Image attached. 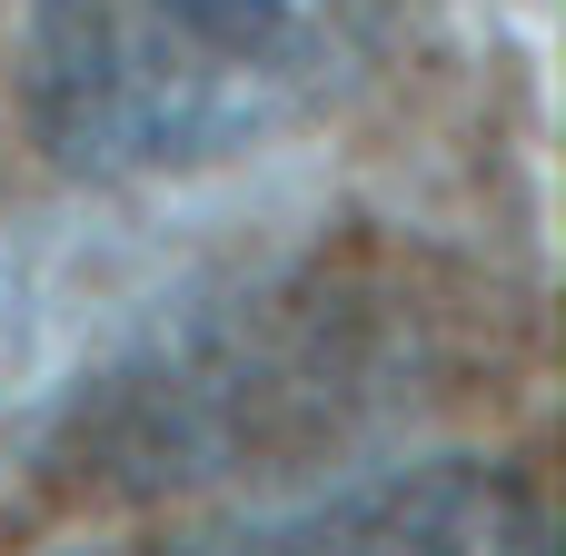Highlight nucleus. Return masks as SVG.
Returning <instances> with one entry per match:
<instances>
[{
  "label": "nucleus",
  "mask_w": 566,
  "mask_h": 556,
  "mask_svg": "<svg viewBox=\"0 0 566 556\" xmlns=\"http://www.w3.org/2000/svg\"><path fill=\"white\" fill-rule=\"evenodd\" d=\"M408 0H20V109L50 169L199 179L328 119Z\"/></svg>",
  "instance_id": "obj_1"
},
{
  "label": "nucleus",
  "mask_w": 566,
  "mask_h": 556,
  "mask_svg": "<svg viewBox=\"0 0 566 556\" xmlns=\"http://www.w3.org/2000/svg\"><path fill=\"white\" fill-rule=\"evenodd\" d=\"M239 537L259 547H547L557 517L527 478L507 468H368L358 487L298 497L279 517H239Z\"/></svg>",
  "instance_id": "obj_2"
}]
</instances>
